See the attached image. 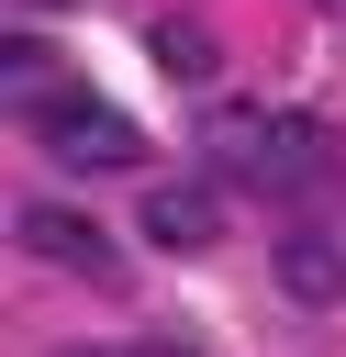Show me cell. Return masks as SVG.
Segmentation results:
<instances>
[{
    "mask_svg": "<svg viewBox=\"0 0 346 357\" xmlns=\"http://www.w3.org/2000/svg\"><path fill=\"white\" fill-rule=\"evenodd\" d=\"M212 234H223L212 190H156V201H145V245H179V257H190V245H212Z\"/></svg>",
    "mask_w": 346,
    "mask_h": 357,
    "instance_id": "obj_5",
    "label": "cell"
},
{
    "mask_svg": "<svg viewBox=\"0 0 346 357\" xmlns=\"http://www.w3.org/2000/svg\"><path fill=\"white\" fill-rule=\"evenodd\" d=\"M145 56H156L167 78H212V33H201V22H156V33H145Z\"/></svg>",
    "mask_w": 346,
    "mask_h": 357,
    "instance_id": "obj_6",
    "label": "cell"
},
{
    "mask_svg": "<svg viewBox=\"0 0 346 357\" xmlns=\"http://www.w3.org/2000/svg\"><path fill=\"white\" fill-rule=\"evenodd\" d=\"M201 156L223 178H257V190H324L346 167V145L313 123V112H212L201 123Z\"/></svg>",
    "mask_w": 346,
    "mask_h": 357,
    "instance_id": "obj_1",
    "label": "cell"
},
{
    "mask_svg": "<svg viewBox=\"0 0 346 357\" xmlns=\"http://www.w3.org/2000/svg\"><path fill=\"white\" fill-rule=\"evenodd\" d=\"M0 89H11L22 112L45 100V33H11V45H0Z\"/></svg>",
    "mask_w": 346,
    "mask_h": 357,
    "instance_id": "obj_7",
    "label": "cell"
},
{
    "mask_svg": "<svg viewBox=\"0 0 346 357\" xmlns=\"http://www.w3.org/2000/svg\"><path fill=\"white\" fill-rule=\"evenodd\" d=\"M134 357H190V346H167V335H145V346H134Z\"/></svg>",
    "mask_w": 346,
    "mask_h": 357,
    "instance_id": "obj_8",
    "label": "cell"
},
{
    "mask_svg": "<svg viewBox=\"0 0 346 357\" xmlns=\"http://www.w3.org/2000/svg\"><path fill=\"white\" fill-rule=\"evenodd\" d=\"M33 134H45V156L78 167V178H123V167H145V134H134L123 112H100L89 89H45V100H33Z\"/></svg>",
    "mask_w": 346,
    "mask_h": 357,
    "instance_id": "obj_2",
    "label": "cell"
},
{
    "mask_svg": "<svg viewBox=\"0 0 346 357\" xmlns=\"http://www.w3.org/2000/svg\"><path fill=\"white\" fill-rule=\"evenodd\" d=\"M67 357H100V346H67Z\"/></svg>",
    "mask_w": 346,
    "mask_h": 357,
    "instance_id": "obj_9",
    "label": "cell"
},
{
    "mask_svg": "<svg viewBox=\"0 0 346 357\" xmlns=\"http://www.w3.org/2000/svg\"><path fill=\"white\" fill-rule=\"evenodd\" d=\"M268 279H279L301 312H335V301H346V245H335V234H279Z\"/></svg>",
    "mask_w": 346,
    "mask_h": 357,
    "instance_id": "obj_4",
    "label": "cell"
},
{
    "mask_svg": "<svg viewBox=\"0 0 346 357\" xmlns=\"http://www.w3.org/2000/svg\"><path fill=\"white\" fill-rule=\"evenodd\" d=\"M22 257H45V268H78V279H112V234L89 223V212H67V201H22Z\"/></svg>",
    "mask_w": 346,
    "mask_h": 357,
    "instance_id": "obj_3",
    "label": "cell"
}]
</instances>
